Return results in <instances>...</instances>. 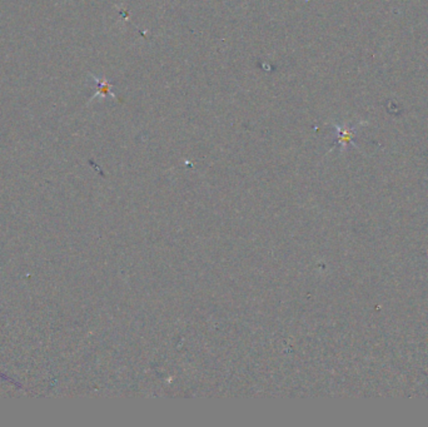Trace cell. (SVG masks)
I'll list each match as a JSON object with an SVG mask.
<instances>
[{"instance_id": "6da1fadb", "label": "cell", "mask_w": 428, "mask_h": 427, "mask_svg": "<svg viewBox=\"0 0 428 427\" xmlns=\"http://www.w3.org/2000/svg\"><path fill=\"white\" fill-rule=\"evenodd\" d=\"M94 81H96L97 86H98V92L94 94V97L111 96L113 98H115V96H114L113 92H110L111 91V84L109 83L107 79H98V78L94 77Z\"/></svg>"}, {"instance_id": "7a4b0ae2", "label": "cell", "mask_w": 428, "mask_h": 427, "mask_svg": "<svg viewBox=\"0 0 428 427\" xmlns=\"http://www.w3.org/2000/svg\"><path fill=\"white\" fill-rule=\"evenodd\" d=\"M337 129H338V140H339L340 144L346 145L347 143H349L352 140V137H353L356 128H351V129H349V128L337 127Z\"/></svg>"}]
</instances>
